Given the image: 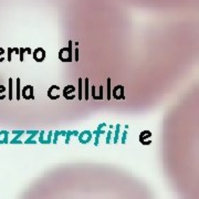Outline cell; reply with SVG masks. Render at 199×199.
Wrapping results in <instances>:
<instances>
[{"label":"cell","instance_id":"obj_1","mask_svg":"<svg viewBox=\"0 0 199 199\" xmlns=\"http://www.w3.org/2000/svg\"><path fill=\"white\" fill-rule=\"evenodd\" d=\"M72 45H73V41L70 40L69 41V47L66 48H62L61 50L59 51V53H58V57H59V59L61 60L62 62H72L73 61V49H72Z\"/></svg>","mask_w":199,"mask_h":199},{"label":"cell","instance_id":"obj_2","mask_svg":"<svg viewBox=\"0 0 199 199\" xmlns=\"http://www.w3.org/2000/svg\"><path fill=\"white\" fill-rule=\"evenodd\" d=\"M78 137H79V142H80L81 144L85 145L91 142V140L93 138V134L90 130H83L82 133H79Z\"/></svg>","mask_w":199,"mask_h":199},{"label":"cell","instance_id":"obj_3","mask_svg":"<svg viewBox=\"0 0 199 199\" xmlns=\"http://www.w3.org/2000/svg\"><path fill=\"white\" fill-rule=\"evenodd\" d=\"M111 95L115 100H125V95H124V86L116 85L115 88L112 90Z\"/></svg>","mask_w":199,"mask_h":199},{"label":"cell","instance_id":"obj_4","mask_svg":"<svg viewBox=\"0 0 199 199\" xmlns=\"http://www.w3.org/2000/svg\"><path fill=\"white\" fill-rule=\"evenodd\" d=\"M63 96L65 100H73L75 97V86L74 85H68L63 89Z\"/></svg>","mask_w":199,"mask_h":199},{"label":"cell","instance_id":"obj_5","mask_svg":"<svg viewBox=\"0 0 199 199\" xmlns=\"http://www.w3.org/2000/svg\"><path fill=\"white\" fill-rule=\"evenodd\" d=\"M48 97L52 101H55V100L59 99L61 95H60V86L58 85H52L51 88L48 90Z\"/></svg>","mask_w":199,"mask_h":199},{"label":"cell","instance_id":"obj_6","mask_svg":"<svg viewBox=\"0 0 199 199\" xmlns=\"http://www.w3.org/2000/svg\"><path fill=\"white\" fill-rule=\"evenodd\" d=\"M33 60L37 62H43L45 59V51L42 48H37L34 51L32 52Z\"/></svg>","mask_w":199,"mask_h":199},{"label":"cell","instance_id":"obj_7","mask_svg":"<svg viewBox=\"0 0 199 199\" xmlns=\"http://www.w3.org/2000/svg\"><path fill=\"white\" fill-rule=\"evenodd\" d=\"M21 95L24 100H34V95H33V86L32 85H26L22 89Z\"/></svg>","mask_w":199,"mask_h":199},{"label":"cell","instance_id":"obj_8","mask_svg":"<svg viewBox=\"0 0 199 199\" xmlns=\"http://www.w3.org/2000/svg\"><path fill=\"white\" fill-rule=\"evenodd\" d=\"M105 126H106V124H105V123L100 124V125L97 126V130H93V132H92L93 135H95V142H94V145H95V146H99L100 137H101V135L105 134V130H103V128H104Z\"/></svg>","mask_w":199,"mask_h":199},{"label":"cell","instance_id":"obj_9","mask_svg":"<svg viewBox=\"0 0 199 199\" xmlns=\"http://www.w3.org/2000/svg\"><path fill=\"white\" fill-rule=\"evenodd\" d=\"M151 137H152V133L149 130H143L140 135V144L143 145H151L152 144V140H151Z\"/></svg>","mask_w":199,"mask_h":199},{"label":"cell","instance_id":"obj_10","mask_svg":"<svg viewBox=\"0 0 199 199\" xmlns=\"http://www.w3.org/2000/svg\"><path fill=\"white\" fill-rule=\"evenodd\" d=\"M91 95H92L93 100H96V101H101V100H103V85L99 86V93H96L94 85L91 86Z\"/></svg>","mask_w":199,"mask_h":199},{"label":"cell","instance_id":"obj_11","mask_svg":"<svg viewBox=\"0 0 199 199\" xmlns=\"http://www.w3.org/2000/svg\"><path fill=\"white\" fill-rule=\"evenodd\" d=\"M43 134H44V130H41L40 135H39V142H40V144L48 145V144H50V143H52V135H53L52 130H50V132H49V136H48L47 140H44V138H43Z\"/></svg>","mask_w":199,"mask_h":199},{"label":"cell","instance_id":"obj_12","mask_svg":"<svg viewBox=\"0 0 199 199\" xmlns=\"http://www.w3.org/2000/svg\"><path fill=\"white\" fill-rule=\"evenodd\" d=\"M24 133H26V130H12V134H14L16 135V137L13 138V140H10V144H22L21 140H19V138L21 137L22 135H23Z\"/></svg>","mask_w":199,"mask_h":199},{"label":"cell","instance_id":"obj_13","mask_svg":"<svg viewBox=\"0 0 199 199\" xmlns=\"http://www.w3.org/2000/svg\"><path fill=\"white\" fill-rule=\"evenodd\" d=\"M26 133L30 135V137H29L27 140H24L23 144H26V145H28V144H37V140H33V137H34L36 135H38L39 130H26Z\"/></svg>","mask_w":199,"mask_h":199},{"label":"cell","instance_id":"obj_14","mask_svg":"<svg viewBox=\"0 0 199 199\" xmlns=\"http://www.w3.org/2000/svg\"><path fill=\"white\" fill-rule=\"evenodd\" d=\"M8 135H9L8 130H0V144H8L9 143Z\"/></svg>","mask_w":199,"mask_h":199},{"label":"cell","instance_id":"obj_15","mask_svg":"<svg viewBox=\"0 0 199 199\" xmlns=\"http://www.w3.org/2000/svg\"><path fill=\"white\" fill-rule=\"evenodd\" d=\"M78 83H79V89H78V97L80 101H82L83 100V79L80 78L78 80Z\"/></svg>","mask_w":199,"mask_h":199},{"label":"cell","instance_id":"obj_16","mask_svg":"<svg viewBox=\"0 0 199 199\" xmlns=\"http://www.w3.org/2000/svg\"><path fill=\"white\" fill-rule=\"evenodd\" d=\"M20 82H21V80H20V78H18L16 80V83H17V89H16V97L18 101H20V99H21V85H20Z\"/></svg>","mask_w":199,"mask_h":199},{"label":"cell","instance_id":"obj_17","mask_svg":"<svg viewBox=\"0 0 199 199\" xmlns=\"http://www.w3.org/2000/svg\"><path fill=\"white\" fill-rule=\"evenodd\" d=\"M65 134H66V130H54V132H53L54 137H53L52 140V143L53 144H57L58 137H59V136H65Z\"/></svg>","mask_w":199,"mask_h":199},{"label":"cell","instance_id":"obj_18","mask_svg":"<svg viewBox=\"0 0 199 199\" xmlns=\"http://www.w3.org/2000/svg\"><path fill=\"white\" fill-rule=\"evenodd\" d=\"M89 82H90L89 78L84 79V100H85V101H88L89 100V88H90Z\"/></svg>","mask_w":199,"mask_h":199},{"label":"cell","instance_id":"obj_19","mask_svg":"<svg viewBox=\"0 0 199 199\" xmlns=\"http://www.w3.org/2000/svg\"><path fill=\"white\" fill-rule=\"evenodd\" d=\"M8 82H9V101H12L13 100V79L10 78Z\"/></svg>","mask_w":199,"mask_h":199},{"label":"cell","instance_id":"obj_20","mask_svg":"<svg viewBox=\"0 0 199 199\" xmlns=\"http://www.w3.org/2000/svg\"><path fill=\"white\" fill-rule=\"evenodd\" d=\"M120 130H121V125H117L115 126V136H114V140L113 143L114 144H117L119 143V140H120Z\"/></svg>","mask_w":199,"mask_h":199},{"label":"cell","instance_id":"obj_21","mask_svg":"<svg viewBox=\"0 0 199 199\" xmlns=\"http://www.w3.org/2000/svg\"><path fill=\"white\" fill-rule=\"evenodd\" d=\"M107 100L109 101H111V93H112V89H111V78L107 79Z\"/></svg>","mask_w":199,"mask_h":199},{"label":"cell","instance_id":"obj_22","mask_svg":"<svg viewBox=\"0 0 199 199\" xmlns=\"http://www.w3.org/2000/svg\"><path fill=\"white\" fill-rule=\"evenodd\" d=\"M6 86H3V85H0V101L1 100H5V97H6Z\"/></svg>","mask_w":199,"mask_h":199},{"label":"cell","instance_id":"obj_23","mask_svg":"<svg viewBox=\"0 0 199 199\" xmlns=\"http://www.w3.org/2000/svg\"><path fill=\"white\" fill-rule=\"evenodd\" d=\"M27 52V48H19V60L23 61V54Z\"/></svg>","mask_w":199,"mask_h":199},{"label":"cell","instance_id":"obj_24","mask_svg":"<svg viewBox=\"0 0 199 199\" xmlns=\"http://www.w3.org/2000/svg\"><path fill=\"white\" fill-rule=\"evenodd\" d=\"M72 135H73L72 130H66V134H65V144L66 145L70 143V140H71V136Z\"/></svg>","mask_w":199,"mask_h":199},{"label":"cell","instance_id":"obj_25","mask_svg":"<svg viewBox=\"0 0 199 199\" xmlns=\"http://www.w3.org/2000/svg\"><path fill=\"white\" fill-rule=\"evenodd\" d=\"M12 52H13V49H12V48H8V55H7V61L8 62H11V60H12V58H11Z\"/></svg>","mask_w":199,"mask_h":199},{"label":"cell","instance_id":"obj_26","mask_svg":"<svg viewBox=\"0 0 199 199\" xmlns=\"http://www.w3.org/2000/svg\"><path fill=\"white\" fill-rule=\"evenodd\" d=\"M126 140H127V130H124L123 135H122V138H121V143H122V144H123V145L125 144Z\"/></svg>","mask_w":199,"mask_h":199},{"label":"cell","instance_id":"obj_27","mask_svg":"<svg viewBox=\"0 0 199 199\" xmlns=\"http://www.w3.org/2000/svg\"><path fill=\"white\" fill-rule=\"evenodd\" d=\"M78 42H75V49H74V54H75V62L79 61V49H78Z\"/></svg>","mask_w":199,"mask_h":199},{"label":"cell","instance_id":"obj_28","mask_svg":"<svg viewBox=\"0 0 199 199\" xmlns=\"http://www.w3.org/2000/svg\"><path fill=\"white\" fill-rule=\"evenodd\" d=\"M111 136H112V130H107V135H106V144L109 145L111 143Z\"/></svg>","mask_w":199,"mask_h":199},{"label":"cell","instance_id":"obj_29","mask_svg":"<svg viewBox=\"0 0 199 199\" xmlns=\"http://www.w3.org/2000/svg\"><path fill=\"white\" fill-rule=\"evenodd\" d=\"M3 54H5V49L0 48V62L5 61V57H3Z\"/></svg>","mask_w":199,"mask_h":199},{"label":"cell","instance_id":"obj_30","mask_svg":"<svg viewBox=\"0 0 199 199\" xmlns=\"http://www.w3.org/2000/svg\"><path fill=\"white\" fill-rule=\"evenodd\" d=\"M27 53H28V54H31V53H32V50H31L30 48H27Z\"/></svg>","mask_w":199,"mask_h":199},{"label":"cell","instance_id":"obj_31","mask_svg":"<svg viewBox=\"0 0 199 199\" xmlns=\"http://www.w3.org/2000/svg\"><path fill=\"white\" fill-rule=\"evenodd\" d=\"M72 133H73V135H74V136H78V135H79V132H78V130H72Z\"/></svg>","mask_w":199,"mask_h":199}]
</instances>
